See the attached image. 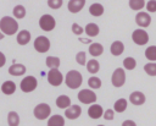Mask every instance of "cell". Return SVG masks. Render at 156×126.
<instances>
[{"instance_id": "obj_1", "label": "cell", "mask_w": 156, "mask_h": 126, "mask_svg": "<svg viewBox=\"0 0 156 126\" xmlns=\"http://www.w3.org/2000/svg\"><path fill=\"white\" fill-rule=\"evenodd\" d=\"M0 28H1L2 33L11 35V34H15V33L17 32L18 24H17V22H16L15 18L9 17V16H5V17H2L1 21H0Z\"/></svg>"}, {"instance_id": "obj_2", "label": "cell", "mask_w": 156, "mask_h": 126, "mask_svg": "<svg viewBox=\"0 0 156 126\" xmlns=\"http://www.w3.org/2000/svg\"><path fill=\"white\" fill-rule=\"evenodd\" d=\"M82 81H83V77H82L80 72H78L76 70H71L66 75V84H67V87H69L72 89L78 88L82 84Z\"/></svg>"}, {"instance_id": "obj_3", "label": "cell", "mask_w": 156, "mask_h": 126, "mask_svg": "<svg viewBox=\"0 0 156 126\" xmlns=\"http://www.w3.org/2000/svg\"><path fill=\"white\" fill-rule=\"evenodd\" d=\"M55 24H56L55 18H54L51 15H43V16L40 17V20H39V26H40V28H41L43 31H46V32L54 29Z\"/></svg>"}, {"instance_id": "obj_4", "label": "cell", "mask_w": 156, "mask_h": 126, "mask_svg": "<svg viewBox=\"0 0 156 126\" xmlns=\"http://www.w3.org/2000/svg\"><path fill=\"white\" fill-rule=\"evenodd\" d=\"M50 113H51V109H50V106H49L48 104H45V103L38 104V105L35 106V109H34V116H35L37 119H40V120L46 119V117L50 115Z\"/></svg>"}, {"instance_id": "obj_5", "label": "cell", "mask_w": 156, "mask_h": 126, "mask_svg": "<svg viewBox=\"0 0 156 126\" xmlns=\"http://www.w3.org/2000/svg\"><path fill=\"white\" fill-rule=\"evenodd\" d=\"M77 97L84 104H90V103H94L96 100V94L93 91H90V89H82L78 93Z\"/></svg>"}, {"instance_id": "obj_6", "label": "cell", "mask_w": 156, "mask_h": 126, "mask_svg": "<svg viewBox=\"0 0 156 126\" xmlns=\"http://www.w3.org/2000/svg\"><path fill=\"white\" fill-rule=\"evenodd\" d=\"M132 38H133V42L138 45H144L149 42V35L144 29H135L132 34Z\"/></svg>"}, {"instance_id": "obj_7", "label": "cell", "mask_w": 156, "mask_h": 126, "mask_svg": "<svg viewBox=\"0 0 156 126\" xmlns=\"http://www.w3.org/2000/svg\"><path fill=\"white\" fill-rule=\"evenodd\" d=\"M112 84L115 87H122L126 82V73L123 69H116L112 73Z\"/></svg>"}, {"instance_id": "obj_8", "label": "cell", "mask_w": 156, "mask_h": 126, "mask_svg": "<svg viewBox=\"0 0 156 126\" xmlns=\"http://www.w3.org/2000/svg\"><path fill=\"white\" fill-rule=\"evenodd\" d=\"M20 86H21V89H22L23 92H26V93L32 92V91H34V89L37 88V80H35V77H33V76L24 77V78L22 80V82H21Z\"/></svg>"}, {"instance_id": "obj_9", "label": "cell", "mask_w": 156, "mask_h": 126, "mask_svg": "<svg viewBox=\"0 0 156 126\" xmlns=\"http://www.w3.org/2000/svg\"><path fill=\"white\" fill-rule=\"evenodd\" d=\"M34 48H35V50L39 51V53H45V51H48L49 48H50V42H49V39H48L46 37L39 35V37L35 39V42H34Z\"/></svg>"}, {"instance_id": "obj_10", "label": "cell", "mask_w": 156, "mask_h": 126, "mask_svg": "<svg viewBox=\"0 0 156 126\" xmlns=\"http://www.w3.org/2000/svg\"><path fill=\"white\" fill-rule=\"evenodd\" d=\"M62 80H63L62 73L57 69H52V70L49 71V73H48V81H49L50 84H52V86H60L62 83Z\"/></svg>"}, {"instance_id": "obj_11", "label": "cell", "mask_w": 156, "mask_h": 126, "mask_svg": "<svg viewBox=\"0 0 156 126\" xmlns=\"http://www.w3.org/2000/svg\"><path fill=\"white\" fill-rule=\"evenodd\" d=\"M80 114H82V109H80V106H78V105H72V106H69L68 109H66V111H65L66 117H67V119H71V120L77 119Z\"/></svg>"}, {"instance_id": "obj_12", "label": "cell", "mask_w": 156, "mask_h": 126, "mask_svg": "<svg viewBox=\"0 0 156 126\" xmlns=\"http://www.w3.org/2000/svg\"><path fill=\"white\" fill-rule=\"evenodd\" d=\"M135 21L140 27H147L151 22V17L146 12H139L135 17Z\"/></svg>"}, {"instance_id": "obj_13", "label": "cell", "mask_w": 156, "mask_h": 126, "mask_svg": "<svg viewBox=\"0 0 156 126\" xmlns=\"http://www.w3.org/2000/svg\"><path fill=\"white\" fill-rule=\"evenodd\" d=\"M84 4H85L84 0H71V1H68V10L73 13L79 12L83 9Z\"/></svg>"}, {"instance_id": "obj_14", "label": "cell", "mask_w": 156, "mask_h": 126, "mask_svg": "<svg viewBox=\"0 0 156 126\" xmlns=\"http://www.w3.org/2000/svg\"><path fill=\"white\" fill-rule=\"evenodd\" d=\"M129 100L132 104L134 105H141L144 104L145 102V95L141 93V92H133L130 95H129Z\"/></svg>"}, {"instance_id": "obj_15", "label": "cell", "mask_w": 156, "mask_h": 126, "mask_svg": "<svg viewBox=\"0 0 156 126\" xmlns=\"http://www.w3.org/2000/svg\"><path fill=\"white\" fill-rule=\"evenodd\" d=\"M102 106H100L99 104H93L88 110V114L91 119H99L100 116H102Z\"/></svg>"}, {"instance_id": "obj_16", "label": "cell", "mask_w": 156, "mask_h": 126, "mask_svg": "<svg viewBox=\"0 0 156 126\" xmlns=\"http://www.w3.org/2000/svg\"><path fill=\"white\" fill-rule=\"evenodd\" d=\"M9 72L10 75H13V76H21L26 72V67L21 64H13L12 66H10Z\"/></svg>"}, {"instance_id": "obj_17", "label": "cell", "mask_w": 156, "mask_h": 126, "mask_svg": "<svg viewBox=\"0 0 156 126\" xmlns=\"http://www.w3.org/2000/svg\"><path fill=\"white\" fill-rule=\"evenodd\" d=\"M30 40V33L28 31H21L18 34H17V43L21 44V45H26L28 42Z\"/></svg>"}, {"instance_id": "obj_18", "label": "cell", "mask_w": 156, "mask_h": 126, "mask_svg": "<svg viewBox=\"0 0 156 126\" xmlns=\"http://www.w3.org/2000/svg\"><path fill=\"white\" fill-rule=\"evenodd\" d=\"M123 50H124V45H123L122 42L116 40V42L112 43V45H111V53H112V55L118 56V55H121L123 53Z\"/></svg>"}, {"instance_id": "obj_19", "label": "cell", "mask_w": 156, "mask_h": 126, "mask_svg": "<svg viewBox=\"0 0 156 126\" xmlns=\"http://www.w3.org/2000/svg\"><path fill=\"white\" fill-rule=\"evenodd\" d=\"M1 91L5 94H12L16 91V84L12 81H6L1 84Z\"/></svg>"}, {"instance_id": "obj_20", "label": "cell", "mask_w": 156, "mask_h": 126, "mask_svg": "<svg viewBox=\"0 0 156 126\" xmlns=\"http://www.w3.org/2000/svg\"><path fill=\"white\" fill-rule=\"evenodd\" d=\"M89 12H90V15H93V16H95V17L101 16V15L104 13V7H102L101 4L94 2L93 5H90V7H89Z\"/></svg>"}, {"instance_id": "obj_21", "label": "cell", "mask_w": 156, "mask_h": 126, "mask_svg": "<svg viewBox=\"0 0 156 126\" xmlns=\"http://www.w3.org/2000/svg\"><path fill=\"white\" fill-rule=\"evenodd\" d=\"M102 51H104V48L99 43H93L89 46V53H90L91 56H99V55L102 54Z\"/></svg>"}, {"instance_id": "obj_22", "label": "cell", "mask_w": 156, "mask_h": 126, "mask_svg": "<svg viewBox=\"0 0 156 126\" xmlns=\"http://www.w3.org/2000/svg\"><path fill=\"white\" fill-rule=\"evenodd\" d=\"M63 125H65V120L61 115H54L48 121V126H63Z\"/></svg>"}, {"instance_id": "obj_23", "label": "cell", "mask_w": 156, "mask_h": 126, "mask_svg": "<svg viewBox=\"0 0 156 126\" xmlns=\"http://www.w3.org/2000/svg\"><path fill=\"white\" fill-rule=\"evenodd\" d=\"M69 104H71V99L67 95H60L56 99V105L58 108H61V109H65V108L69 106Z\"/></svg>"}, {"instance_id": "obj_24", "label": "cell", "mask_w": 156, "mask_h": 126, "mask_svg": "<svg viewBox=\"0 0 156 126\" xmlns=\"http://www.w3.org/2000/svg\"><path fill=\"white\" fill-rule=\"evenodd\" d=\"M99 69H100V65H99V62H98L95 59H91V60L88 61V64H87V70H88V72H90V73H96V72L99 71Z\"/></svg>"}, {"instance_id": "obj_25", "label": "cell", "mask_w": 156, "mask_h": 126, "mask_svg": "<svg viewBox=\"0 0 156 126\" xmlns=\"http://www.w3.org/2000/svg\"><path fill=\"white\" fill-rule=\"evenodd\" d=\"M85 32H87L88 35L95 37V35L99 34V27H98V24H95V23H88L87 27H85Z\"/></svg>"}, {"instance_id": "obj_26", "label": "cell", "mask_w": 156, "mask_h": 126, "mask_svg": "<svg viewBox=\"0 0 156 126\" xmlns=\"http://www.w3.org/2000/svg\"><path fill=\"white\" fill-rule=\"evenodd\" d=\"M7 122H9L10 126H18V124H20V116L17 115V113H15V111L9 113V115H7Z\"/></svg>"}, {"instance_id": "obj_27", "label": "cell", "mask_w": 156, "mask_h": 126, "mask_svg": "<svg viewBox=\"0 0 156 126\" xmlns=\"http://www.w3.org/2000/svg\"><path fill=\"white\" fill-rule=\"evenodd\" d=\"M45 62H46V66L50 67L51 70L60 66V59L58 57H55V56H48Z\"/></svg>"}, {"instance_id": "obj_28", "label": "cell", "mask_w": 156, "mask_h": 126, "mask_svg": "<svg viewBox=\"0 0 156 126\" xmlns=\"http://www.w3.org/2000/svg\"><path fill=\"white\" fill-rule=\"evenodd\" d=\"M115 110L117 111V113H123L126 109H127V100L126 99H118L116 103H115Z\"/></svg>"}, {"instance_id": "obj_29", "label": "cell", "mask_w": 156, "mask_h": 126, "mask_svg": "<svg viewBox=\"0 0 156 126\" xmlns=\"http://www.w3.org/2000/svg\"><path fill=\"white\" fill-rule=\"evenodd\" d=\"M145 56L146 59H149L150 61H156V46L155 45H151L146 49L145 51Z\"/></svg>"}, {"instance_id": "obj_30", "label": "cell", "mask_w": 156, "mask_h": 126, "mask_svg": "<svg viewBox=\"0 0 156 126\" xmlns=\"http://www.w3.org/2000/svg\"><path fill=\"white\" fill-rule=\"evenodd\" d=\"M13 16L16 18H23L26 16V9L22 5H17L13 9Z\"/></svg>"}, {"instance_id": "obj_31", "label": "cell", "mask_w": 156, "mask_h": 126, "mask_svg": "<svg viewBox=\"0 0 156 126\" xmlns=\"http://www.w3.org/2000/svg\"><path fill=\"white\" fill-rule=\"evenodd\" d=\"M88 84H89V87H91V88H94V89H98V88L101 87V80L98 78V77H95V76H93V77L89 78Z\"/></svg>"}, {"instance_id": "obj_32", "label": "cell", "mask_w": 156, "mask_h": 126, "mask_svg": "<svg viewBox=\"0 0 156 126\" xmlns=\"http://www.w3.org/2000/svg\"><path fill=\"white\" fill-rule=\"evenodd\" d=\"M144 5H145L144 0H130L129 1V6L133 10H140V9L144 7Z\"/></svg>"}, {"instance_id": "obj_33", "label": "cell", "mask_w": 156, "mask_h": 126, "mask_svg": "<svg viewBox=\"0 0 156 126\" xmlns=\"http://www.w3.org/2000/svg\"><path fill=\"white\" fill-rule=\"evenodd\" d=\"M144 70H145V72H146L147 75H150V76H156V64H154V62L146 64V65L144 66Z\"/></svg>"}, {"instance_id": "obj_34", "label": "cell", "mask_w": 156, "mask_h": 126, "mask_svg": "<svg viewBox=\"0 0 156 126\" xmlns=\"http://www.w3.org/2000/svg\"><path fill=\"white\" fill-rule=\"evenodd\" d=\"M135 59L134 57H126L124 60H123V65H124V67L127 69V70H133L134 67H135Z\"/></svg>"}, {"instance_id": "obj_35", "label": "cell", "mask_w": 156, "mask_h": 126, "mask_svg": "<svg viewBox=\"0 0 156 126\" xmlns=\"http://www.w3.org/2000/svg\"><path fill=\"white\" fill-rule=\"evenodd\" d=\"M48 5H49V7L56 10V9H58L62 5V0H49L48 1Z\"/></svg>"}, {"instance_id": "obj_36", "label": "cell", "mask_w": 156, "mask_h": 126, "mask_svg": "<svg viewBox=\"0 0 156 126\" xmlns=\"http://www.w3.org/2000/svg\"><path fill=\"white\" fill-rule=\"evenodd\" d=\"M76 60L79 65H85V53L84 51H79L76 55Z\"/></svg>"}, {"instance_id": "obj_37", "label": "cell", "mask_w": 156, "mask_h": 126, "mask_svg": "<svg viewBox=\"0 0 156 126\" xmlns=\"http://www.w3.org/2000/svg\"><path fill=\"white\" fill-rule=\"evenodd\" d=\"M146 9L149 12H156V0H150L146 2Z\"/></svg>"}, {"instance_id": "obj_38", "label": "cell", "mask_w": 156, "mask_h": 126, "mask_svg": "<svg viewBox=\"0 0 156 126\" xmlns=\"http://www.w3.org/2000/svg\"><path fill=\"white\" fill-rule=\"evenodd\" d=\"M72 31H73L74 34H78V35L83 33V28H82L78 23H73V24H72Z\"/></svg>"}, {"instance_id": "obj_39", "label": "cell", "mask_w": 156, "mask_h": 126, "mask_svg": "<svg viewBox=\"0 0 156 126\" xmlns=\"http://www.w3.org/2000/svg\"><path fill=\"white\" fill-rule=\"evenodd\" d=\"M104 117H105L106 120H112V119H113V111H112L111 109H107V110L105 111V114H104Z\"/></svg>"}, {"instance_id": "obj_40", "label": "cell", "mask_w": 156, "mask_h": 126, "mask_svg": "<svg viewBox=\"0 0 156 126\" xmlns=\"http://www.w3.org/2000/svg\"><path fill=\"white\" fill-rule=\"evenodd\" d=\"M122 126H136V124L133 120H126V121H123Z\"/></svg>"}, {"instance_id": "obj_41", "label": "cell", "mask_w": 156, "mask_h": 126, "mask_svg": "<svg viewBox=\"0 0 156 126\" xmlns=\"http://www.w3.org/2000/svg\"><path fill=\"white\" fill-rule=\"evenodd\" d=\"M99 126H104V125H99Z\"/></svg>"}]
</instances>
